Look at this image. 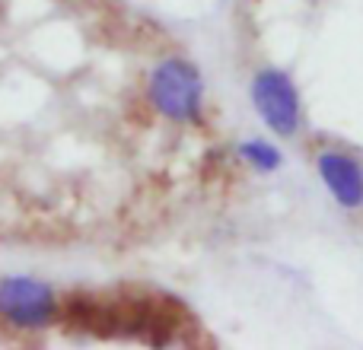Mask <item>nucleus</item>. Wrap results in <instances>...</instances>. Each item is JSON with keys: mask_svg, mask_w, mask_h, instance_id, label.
Returning a JSON list of instances; mask_svg holds the SVG:
<instances>
[{"mask_svg": "<svg viewBox=\"0 0 363 350\" xmlns=\"http://www.w3.org/2000/svg\"><path fill=\"white\" fill-rule=\"evenodd\" d=\"M239 153H242L245 163L258 172H274L284 159L281 150H277L274 144H268V140H245V144L239 147Z\"/></svg>", "mask_w": 363, "mask_h": 350, "instance_id": "39448f33", "label": "nucleus"}, {"mask_svg": "<svg viewBox=\"0 0 363 350\" xmlns=\"http://www.w3.org/2000/svg\"><path fill=\"white\" fill-rule=\"evenodd\" d=\"M55 290L35 277H6L0 281V315L19 328H45L55 319Z\"/></svg>", "mask_w": 363, "mask_h": 350, "instance_id": "f03ea898", "label": "nucleus"}, {"mask_svg": "<svg viewBox=\"0 0 363 350\" xmlns=\"http://www.w3.org/2000/svg\"><path fill=\"white\" fill-rule=\"evenodd\" d=\"M201 96H204V80L198 67L182 57L163 61L150 77V99L166 118L172 121H191L201 112Z\"/></svg>", "mask_w": 363, "mask_h": 350, "instance_id": "f257e3e1", "label": "nucleus"}, {"mask_svg": "<svg viewBox=\"0 0 363 350\" xmlns=\"http://www.w3.org/2000/svg\"><path fill=\"white\" fill-rule=\"evenodd\" d=\"M252 102H255L258 115L264 118V125L274 134H281V137H290L300 128L296 86L281 70H262L255 77V83H252Z\"/></svg>", "mask_w": 363, "mask_h": 350, "instance_id": "7ed1b4c3", "label": "nucleus"}, {"mask_svg": "<svg viewBox=\"0 0 363 350\" xmlns=\"http://www.w3.org/2000/svg\"><path fill=\"white\" fill-rule=\"evenodd\" d=\"M319 175L341 207H360L363 204V169H360L357 159L345 157V153H322Z\"/></svg>", "mask_w": 363, "mask_h": 350, "instance_id": "20e7f679", "label": "nucleus"}]
</instances>
